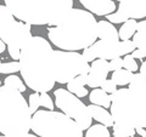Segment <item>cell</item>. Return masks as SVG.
I'll return each mask as SVG.
<instances>
[{
	"instance_id": "cell-1",
	"label": "cell",
	"mask_w": 146,
	"mask_h": 137,
	"mask_svg": "<svg viewBox=\"0 0 146 137\" xmlns=\"http://www.w3.org/2000/svg\"><path fill=\"white\" fill-rule=\"evenodd\" d=\"M20 72L26 85L35 92H48L55 86L54 49L46 39L32 35L21 49Z\"/></svg>"
},
{
	"instance_id": "cell-2",
	"label": "cell",
	"mask_w": 146,
	"mask_h": 137,
	"mask_svg": "<svg viewBox=\"0 0 146 137\" xmlns=\"http://www.w3.org/2000/svg\"><path fill=\"white\" fill-rule=\"evenodd\" d=\"M48 38L63 51L84 50L96 41L98 22L89 11L72 9L57 26L48 29Z\"/></svg>"
},
{
	"instance_id": "cell-3",
	"label": "cell",
	"mask_w": 146,
	"mask_h": 137,
	"mask_svg": "<svg viewBox=\"0 0 146 137\" xmlns=\"http://www.w3.org/2000/svg\"><path fill=\"white\" fill-rule=\"evenodd\" d=\"M111 114L116 123L146 127V76L134 73L128 88L110 95Z\"/></svg>"
},
{
	"instance_id": "cell-4",
	"label": "cell",
	"mask_w": 146,
	"mask_h": 137,
	"mask_svg": "<svg viewBox=\"0 0 146 137\" xmlns=\"http://www.w3.org/2000/svg\"><path fill=\"white\" fill-rule=\"evenodd\" d=\"M13 17L31 26H57L73 9V0H4Z\"/></svg>"
},
{
	"instance_id": "cell-5",
	"label": "cell",
	"mask_w": 146,
	"mask_h": 137,
	"mask_svg": "<svg viewBox=\"0 0 146 137\" xmlns=\"http://www.w3.org/2000/svg\"><path fill=\"white\" fill-rule=\"evenodd\" d=\"M32 113L18 90L0 86V132L9 137H22L31 130Z\"/></svg>"
},
{
	"instance_id": "cell-6",
	"label": "cell",
	"mask_w": 146,
	"mask_h": 137,
	"mask_svg": "<svg viewBox=\"0 0 146 137\" xmlns=\"http://www.w3.org/2000/svg\"><path fill=\"white\" fill-rule=\"evenodd\" d=\"M31 130L39 137H83V130L62 112L36 111L32 115Z\"/></svg>"
},
{
	"instance_id": "cell-7",
	"label": "cell",
	"mask_w": 146,
	"mask_h": 137,
	"mask_svg": "<svg viewBox=\"0 0 146 137\" xmlns=\"http://www.w3.org/2000/svg\"><path fill=\"white\" fill-rule=\"evenodd\" d=\"M89 62L77 51L54 50V78L58 84H67L79 74H88Z\"/></svg>"
},
{
	"instance_id": "cell-8",
	"label": "cell",
	"mask_w": 146,
	"mask_h": 137,
	"mask_svg": "<svg viewBox=\"0 0 146 137\" xmlns=\"http://www.w3.org/2000/svg\"><path fill=\"white\" fill-rule=\"evenodd\" d=\"M55 96V106L60 111L70 117L71 119L74 120L79 125L82 130H88L91 126V120L93 118L90 115L89 108L86 104L73 95L66 89H57L54 92Z\"/></svg>"
},
{
	"instance_id": "cell-9",
	"label": "cell",
	"mask_w": 146,
	"mask_h": 137,
	"mask_svg": "<svg viewBox=\"0 0 146 137\" xmlns=\"http://www.w3.org/2000/svg\"><path fill=\"white\" fill-rule=\"evenodd\" d=\"M31 36V24L21 21H13L11 27L0 36V39L5 43L10 57L13 61H17L20 58L22 46Z\"/></svg>"
},
{
	"instance_id": "cell-10",
	"label": "cell",
	"mask_w": 146,
	"mask_h": 137,
	"mask_svg": "<svg viewBox=\"0 0 146 137\" xmlns=\"http://www.w3.org/2000/svg\"><path fill=\"white\" fill-rule=\"evenodd\" d=\"M119 41H110V40H99L89 47L84 49L83 57L88 62H93L96 58L110 61L112 58L121 57Z\"/></svg>"
},
{
	"instance_id": "cell-11",
	"label": "cell",
	"mask_w": 146,
	"mask_h": 137,
	"mask_svg": "<svg viewBox=\"0 0 146 137\" xmlns=\"http://www.w3.org/2000/svg\"><path fill=\"white\" fill-rule=\"evenodd\" d=\"M108 61L102 60V58H98L94 60L90 65V69L88 73V81L86 85L89 88H100V85L102 84L108 76Z\"/></svg>"
},
{
	"instance_id": "cell-12",
	"label": "cell",
	"mask_w": 146,
	"mask_h": 137,
	"mask_svg": "<svg viewBox=\"0 0 146 137\" xmlns=\"http://www.w3.org/2000/svg\"><path fill=\"white\" fill-rule=\"evenodd\" d=\"M118 11L133 20L144 18L146 17V0H122Z\"/></svg>"
},
{
	"instance_id": "cell-13",
	"label": "cell",
	"mask_w": 146,
	"mask_h": 137,
	"mask_svg": "<svg viewBox=\"0 0 146 137\" xmlns=\"http://www.w3.org/2000/svg\"><path fill=\"white\" fill-rule=\"evenodd\" d=\"M79 3L86 11L98 16H106L116 10L113 0H79Z\"/></svg>"
},
{
	"instance_id": "cell-14",
	"label": "cell",
	"mask_w": 146,
	"mask_h": 137,
	"mask_svg": "<svg viewBox=\"0 0 146 137\" xmlns=\"http://www.w3.org/2000/svg\"><path fill=\"white\" fill-rule=\"evenodd\" d=\"M98 38L100 40H110V41H119L118 30L113 23L108 21L98 22Z\"/></svg>"
},
{
	"instance_id": "cell-15",
	"label": "cell",
	"mask_w": 146,
	"mask_h": 137,
	"mask_svg": "<svg viewBox=\"0 0 146 137\" xmlns=\"http://www.w3.org/2000/svg\"><path fill=\"white\" fill-rule=\"evenodd\" d=\"M88 108H89L90 115L93 119L99 121L100 124L105 125L106 127H112L113 123H115V120H113V118H112V114L107 112L104 107H100V106L91 103L90 106H88Z\"/></svg>"
},
{
	"instance_id": "cell-16",
	"label": "cell",
	"mask_w": 146,
	"mask_h": 137,
	"mask_svg": "<svg viewBox=\"0 0 146 137\" xmlns=\"http://www.w3.org/2000/svg\"><path fill=\"white\" fill-rule=\"evenodd\" d=\"M86 81H88V74H79L67 83V90L79 98L85 97L88 95V90L85 88Z\"/></svg>"
},
{
	"instance_id": "cell-17",
	"label": "cell",
	"mask_w": 146,
	"mask_h": 137,
	"mask_svg": "<svg viewBox=\"0 0 146 137\" xmlns=\"http://www.w3.org/2000/svg\"><path fill=\"white\" fill-rule=\"evenodd\" d=\"M89 99L93 104L104 107V108H110L111 106V98L107 92H105L101 89H93L91 92L89 94Z\"/></svg>"
},
{
	"instance_id": "cell-18",
	"label": "cell",
	"mask_w": 146,
	"mask_h": 137,
	"mask_svg": "<svg viewBox=\"0 0 146 137\" xmlns=\"http://www.w3.org/2000/svg\"><path fill=\"white\" fill-rule=\"evenodd\" d=\"M15 21V17L6 5H0V36L10 28Z\"/></svg>"
},
{
	"instance_id": "cell-19",
	"label": "cell",
	"mask_w": 146,
	"mask_h": 137,
	"mask_svg": "<svg viewBox=\"0 0 146 137\" xmlns=\"http://www.w3.org/2000/svg\"><path fill=\"white\" fill-rule=\"evenodd\" d=\"M136 24H138V22H136L135 20H133V18L127 20L124 23H123V26L119 28V30H118L119 39H122V40L130 39L136 32Z\"/></svg>"
},
{
	"instance_id": "cell-20",
	"label": "cell",
	"mask_w": 146,
	"mask_h": 137,
	"mask_svg": "<svg viewBox=\"0 0 146 137\" xmlns=\"http://www.w3.org/2000/svg\"><path fill=\"white\" fill-rule=\"evenodd\" d=\"M133 74L127 69H118V70H115L112 73V81L115 83L117 86H125L130 83L131 78H133Z\"/></svg>"
},
{
	"instance_id": "cell-21",
	"label": "cell",
	"mask_w": 146,
	"mask_h": 137,
	"mask_svg": "<svg viewBox=\"0 0 146 137\" xmlns=\"http://www.w3.org/2000/svg\"><path fill=\"white\" fill-rule=\"evenodd\" d=\"M113 129V135L117 136H125V137H131L135 135V127L127 125V124H122V123H113L112 125Z\"/></svg>"
},
{
	"instance_id": "cell-22",
	"label": "cell",
	"mask_w": 146,
	"mask_h": 137,
	"mask_svg": "<svg viewBox=\"0 0 146 137\" xmlns=\"http://www.w3.org/2000/svg\"><path fill=\"white\" fill-rule=\"evenodd\" d=\"M85 137H111V134L105 125L95 124L86 130Z\"/></svg>"
},
{
	"instance_id": "cell-23",
	"label": "cell",
	"mask_w": 146,
	"mask_h": 137,
	"mask_svg": "<svg viewBox=\"0 0 146 137\" xmlns=\"http://www.w3.org/2000/svg\"><path fill=\"white\" fill-rule=\"evenodd\" d=\"M4 85L16 89V90L20 91V92H25L26 89H27L26 85L23 84V81L21 80V78L17 76V75H15V74L9 75L7 78H5V80H4Z\"/></svg>"
},
{
	"instance_id": "cell-24",
	"label": "cell",
	"mask_w": 146,
	"mask_h": 137,
	"mask_svg": "<svg viewBox=\"0 0 146 137\" xmlns=\"http://www.w3.org/2000/svg\"><path fill=\"white\" fill-rule=\"evenodd\" d=\"M16 72H20V62H5L0 66V73L1 74H13Z\"/></svg>"
},
{
	"instance_id": "cell-25",
	"label": "cell",
	"mask_w": 146,
	"mask_h": 137,
	"mask_svg": "<svg viewBox=\"0 0 146 137\" xmlns=\"http://www.w3.org/2000/svg\"><path fill=\"white\" fill-rule=\"evenodd\" d=\"M133 43L136 49H146V32H135Z\"/></svg>"
},
{
	"instance_id": "cell-26",
	"label": "cell",
	"mask_w": 146,
	"mask_h": 137,
	"mask_svg": "<svg viewBox=\"0 0 146 137\" xmlns=\"http://www.w3.org/2000/svg\"><path fill=\"white\" fill-rule=\"evenodd\" d=\"M123 68L131 73H135L139 69V66L135 62V58H133L130 55H125V57L123 58Z\"/></svg>"
},
{
	"instance_id": "cell-27",
	"label": "cell",
	"mask_w": 146,
	"mask_h": 137,
	"mask_svg": "<svg viewBox=\"0 0 146 137\" xmlns=\"http://www.w3.org/2000/svg\"><path fill=\"white\" fill-rule=\"evenodd\" d=\"M39 92H35L29 95V101H28V107H29V111L32 113V115L38 111V108L40 107V98H39Z\"/></svg>"
},
{
	"instance_id": "cell-28",
	"label": "cell",
	"mask_w": 146,
	"mask_h": 137,
	"mask_svg": "<svg viewBox=\"0 0 146 137\" xmlns=\"http://www.w3.org/2000/svg\"><path fill=\"white\" fill-rule=\"evenodd\" d=\"M119 49H121V55L122 56H125V55H129L136 49L135 45L133 43V40H122L119 41Z\"/></svg>"
},
{
	"instance_id": "cell-29",
	"label": "cell",
	"mask_w": 146,
	"mask_h": 137,
	"mask_svg": "<svg viewBox=\"0 0 146 137\" xmlns=\"http://www.w3.org/2000/svg\"><path fill=\"white\" fill-rule=\"evenodd\" d=\"M106 20L108 22H111V23H124L129 18L118 11V12H112V13H110V15H106Z\"/></svg>"
},
{
	"instance_id": "cell-30",
	"label": "cell",
	"mask_w": 146,
	"mask_h": 137,
	"mask_svg": "<svg viewBox=\"0 0 146 137\" xmlns=\"http://www.w3.org/2000/svg\"><path fill=\"white\" fill-rule=\"evenodd\" d=\"M39 98H40V106L48 108L49 111H54V102L51 97L48 95V92H40Z\"/></svg>"
},
{
	"instance_id": "cell-31",
	"label": "cell",
	"mask_w": 146,
	"mask_h": 137,
	"mask_svg": "<svg viewBox=\"0 0 146 137\" xmlns=\"http://www.w3.org/2000/svg\"><path fill=\"white\" fill-rule=\"evenodd\" d=\"M100 88H101V90H104L105 92H107V94L111 95V94H113L117 90V85L113 83L111 79H106L105 81H102V84L100 85Z\"/></svg>"
},
{
	"instance_id": "cell-32",
	"label": "cell",
	"mask_w": 146,
	"mask_h": 137,
	"mask_svg": "<svg viewBox=\"0 0 146 137\" xmlns=\"http://www.w3.org/2000/svg\"><path fill=\"white\" fill-rule=\"evenodd\" d=\"M123 68V60L121 57H116V58H112L108 62V69L115 72V70H118V69H122Z\"/></svg>"
},
{
	"instance_id": "cell-33",
	"label": "cell",
	"mask_w": 146,
	"mask_h": 137,
	"mask_svg": "<svg viewBox=\"0 0 146 137\" xmlns=\"http://www.w3.org/2000/svg\"><path fill=\"white\" fill-rule=\"evenodd\" d=\"M133 58H139V60L141 61L143 58L146 57V49H135L133 52H131L130 55Z\"/></svg>"
},
{
	"instance_id": "cell-34",
	"label": "cell",
	"mask_w": 146,
	"mask_h": 137,
	"mask_svg": "<svg viewBox=\"0 0 146 137\" xmlns=\"http://www.w3.org/2000/svg\"><path fill=\"white\" fill-rule=\"evenodd\" d=\"M136 32H146V20L138 22V24H136Z\"/></svg>"
},
{
	"instance_id": "cell-35",
	"label": "cell",
	"mask_w": 146,
	"mask_h": 137,
	"mask_svg": "<svg viewBox=\"0 0 146 137\" xmlns=\"http://www.w3.org/2000/svg\"><path fill=\"white\" fill-rule=\"evenodd\" d=\"M139 73L140 74H143V75H145L146 76V61L145 62H143V65H141V67L139 68Z\"/></svg>"
},
{
	"instance_id": "cell-36",
	"label": "cell",
	"mask_w": 146,
	"mask_h": 137,
	"mask_svg": "<svg viewBox=\"0 0 146 137\" xmlns=\"http://www.w3.org/2000/svg\"><path fill=\"white\" fill-rule=\"evenodd\" d=\"M5 50H6V45H5V43H4L1 39H0V53H3Z\"/></svg>"
},
{
	"instance_id": "cell-37",
	"label": "cell",
	"mask_w": 146,
	"mask_h": 137,
	"mask_svg": "<svg viewBox=\"0 0 146 137\" xmlns=\"http://www.w3.org/2000/svg\"><path fill=\"white\" fill-rule=\"evenodd\" d=\"M22 137H39V136H36V135H31V134H27V135H25V136H22Z\"/></svg>"
},
{
	"instance_id": "cell-38",
	"label": "cell",
	"mask_w": 146,
	"mask_h": 137,
	"mask_svg": "<svg viewBox=\"0 0 146 137\" xmlns=\"http://www.w3.org/2000/svg\"><path fill=\"white\" fill-rule=\"evenodd\" d=\"M112 137H125V136H117V135H112ZM131 137H135V136H131Z\"/></svg>"
},
{
	"instance_id": "cell-39",
	"label": "cell",
	"mask_w": 146,
	"mask_h": 137,
	"mask_svg": "<svg viewBox=\"0 0 146 137\" xmlns=\"http://www.w3.org/2000/svg\"><path fill=\"white\" fill-rule=\"evenodd\" d=\"M143 137H146V131L144 132V135H143Z\"/></svg>"
},
{
	"instance_id": "cell-40",
	"label": "cell",
	"mask_w": 146,
	"mask_h": 137,
	"mask_svg": "<svg viewBox=\"0 0 146 137\" xmlns=\"http://www.w3.org/2000/svg\"><path fill=\"white\" fill-rule=\"evenodd\" d=\"M0 137H9V136H5V135H4V136H0Z\"/></svg>"
},
{
	"instance_id": "cell-41",
	"label": "cell",
	"mask_w": 146,
	"mask_h": 137,
	"mask_svg": "<svg viewBox=\"0 0 146 137\" xmlns=\"http://www.w3.org/2000/svg\"><path fill=\"white\" fill-rule=\"evenodd\" d=\"M0 66H1V60H0Z\"/></svg>"
},
{
	"instance_id": "cell-42",
	"label": "cell",
	"mask_w": 146,
	"mask_h": 137,
	"mask_svg": "<svg viewBox=\"0 0 146 137\" xmlns=\"http://www.w3.org/2000/svg\"><path fill=\"white\" fill-rule=\"evenodd\" d=\"M0 86H1V81H0Z\"/></svg>"
},
{
	"instance_id": "cell-43",
	"label": "cell",
	"mask_w": 146,
	"mask_h": 137,
	"mask_svg": "<svg viewBox=\"0 0 146 137\" xmlns=\"http://www.w3.org/2000/svg\"><path fill=\"white\" fill-rule=\"evenodd\" d=\"M118 1H122V0H118Z\"/></svg>"
}]
</instances>
